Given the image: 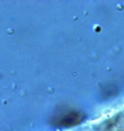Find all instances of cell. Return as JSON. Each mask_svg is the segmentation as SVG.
<instances>
[{
  "label": "cell",
  "mask_w": 124,
  "mask_h": 131,
  "mask_svg": "<svg viewBox=\"0 0 124 131\" xmlns=\"http://www.w3.org/2000/svg\"><path fill=\"white\" fill-rule=\"evenodd\" d=\"M83 120H84V115L83 114L78 112H70L60 118V120L58 121V125L62 127H73L81 124Z\"/></svg>",
  "instance_id": "obj_1"
}]
</instances>
